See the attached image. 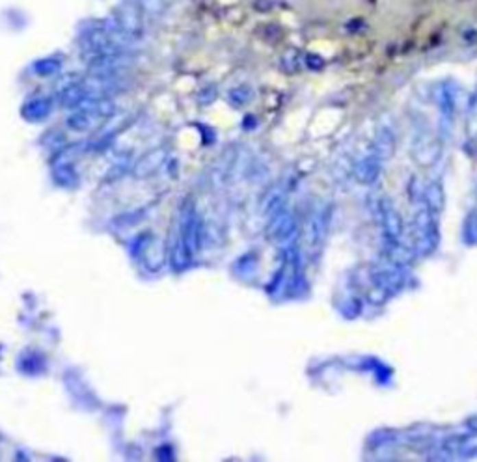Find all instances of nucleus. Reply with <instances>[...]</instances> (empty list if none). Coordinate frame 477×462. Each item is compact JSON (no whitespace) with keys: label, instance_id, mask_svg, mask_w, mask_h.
<instances>
[{"label":"nucleus","instance_id":"f257e3e1","mask_svg":"<svg viewBox=\"0 0 477 462\" xmlns=\"http://www.w3.org/2000/svg\"><path fill=\"white\" fill-rule=\"evenodd\" d=\"M112 21L131 40L138 38L140 34H142V28H144V25H142V14H140L138 6L133 4V2H123L121 6L116 8Z\"/></svg>","mask_w":477,"mask_h":462},{"label":"nucleus","instance_id":"f03ea898","mask_svg":"<svg viewBox=\"0 0 477 462\" xmlns=\"http://www.w3.org/2000/svg\"><path fill=\"white\" fill-rule=\"evenodd\" d=\"M166 160V151L164 149H153V151H147L146 155H142L133 166L134 178L144 179L149 178L151 173H155L159 170L160 166L164 165Z\"/></svg>","mask_w":477,"mask_h":462},{"label":"nucleus","instance_id":"7ed1b4c3","mask_svg":"<svg viewBox=\"0 0 477 462\" xmlns=\"http://www.w3.org/2000/svg\"><path fill=\"white\" fill-rule=\"evenodd\" d=\"M105 119L90 110V108H75V112L67 118V127L77 132L93 131L95 127H99Z\"/></svg>","mask_w":477,"mask_h":462},{"label":"nucleus","instance_id":"20e7f679","mask_svg":"<svg viewBox=\"0 0 477 462\" xmlns=\"http://www.w3.org/2000/svg\"><path fill=\"white\" fill-rule=\"evenodd\" d=\"M84 97H86V92H84V88H82L80 82H69L58 93L60 105L64 106V108H77Z\"/></svg>","mask_w":477,"mask_h":462},{"label":"nucleus","instance_id":"39448f33","mask_svg":"<svg viewBox=\"0 0 477 462\" xmlns=\"http://www.w3.org/2000/svg\"><path fill=\"white\" fill-rule=\"evenodd\" d=\"M51 108H53V105H51L49 99H43V97L34 99L27 103L25 108H23V118L28 119V121H41L51 114Z\"/></svg>","mask_w":477,"mask_h":462},{"label":"nucleus","instance_id":"423d86ee","mask_svg":"<svg viewBox=\"0 0 477 462\" xmlns=\"http://www.w3.org/2000/svg\"><path fill=\"white\" fill-rule=\"evenodd\" d=\"M191 254H193V252L188 250V246L185 245V241H183V239H178V243H175L172 252L173 269H175V271H183L186 265L191 263Z\"/></svg>","mask_w":477,"mask_h":462},{"label":"nucleus","instance_id":"0eeeda50","mask_svg":"<svg viewBox=\"0 0 477 462\" xmlns=\"http://www.w3.org/2000/svg\"><path fill=\"white\" fill-rule=\"evenodd\" d=\"M77 172L71 165H56L54 166V181L60 186H75L77 185Z\"/></svg>","mask_w":477,"mask_h":462},{"label":"nucleus","instance_id":"6e6552de","mask_svg":"<svg viewBox=\"0 0 477 462\" xmlns=\"http://www.w3.org/2000/svg\"><path fill=\"white\" fill-rule=\"evenodd\" d=\"M60 67H62V62H60L58 58H47L40 60V62L34 66V69H36V73L41 75V77H49V75H54V73L58 71Z\"/></svg>","mask_w":477,"mask_h":462}]
</instances>
